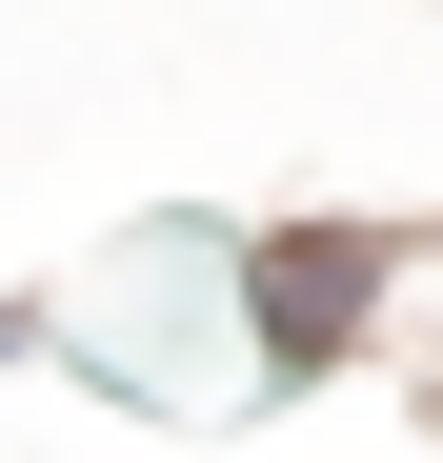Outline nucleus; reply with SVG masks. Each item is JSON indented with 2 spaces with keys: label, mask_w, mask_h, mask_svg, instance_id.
I'll list each match as a JSON object with an SVG mask.
<instances>
[{
  "label": "nucleus",
  "mask_w": 443,
  "mask_h": 463,
  "mask_svg": "<svg viewBox=\"0 0 443 463\" xmlns=\"http://www.w3.org/2000/svg\"><path fill=\"white\" fill-rule=\"evenodd\" d=\"M242 323H262V363H323V343L363 323V242H282V262L242 282Z\"/></svg>",
  "instance_id": "f257e3e1"
}]
</instances>
